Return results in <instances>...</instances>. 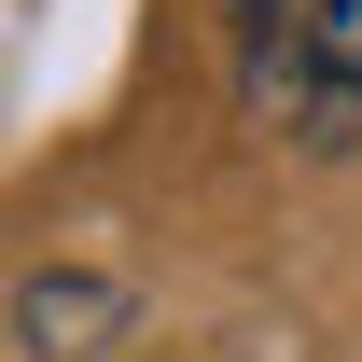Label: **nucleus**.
Here are the masks:
<instances>
[{"instance_id":"obj_3","label":"nucleus","mask_w":362,"mask_h":362,"mask_svg":"<svg viewBox=\"0 0 362 362\" xmlns=\"http://www.w3.org/2000/svg\"><path fill=\"white\" fill-rule=\"evenodd\" d=\"M307 28H320V56L362 84V0H307Z\"/></svg>"},{"instance_id":"obj_2","label":"nucleus","mask_w":362,"mask_h":362,"mask_svg":"<svg viewBox=\"0 0 362 362\" xmlns=\"http://www.w3.org/2000/svg\"><path fill=\"white\" fill-rule=\"evenodd\" d=\"M14 320L56 349V334H84V320H112V307H98V293H56V279H28V307H14Z\"/></svg>"},{"instance_id":"obj_1","label":"nucleus","mask_w":362,"mask_h":362,"mask_svg":"<svg viewBox=\"0 0 362 362\" xmlns=\"http://www.w3.org/2000/svg\"><path fill=\"white\" fill-rule=\"evenodd\" d=\"M237 98H251V126H279L293 153H349L362 139V84L320 56L307 14H279V0L237 14Z\"/></svg>"}]
</instances>
